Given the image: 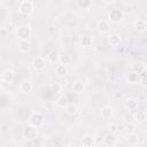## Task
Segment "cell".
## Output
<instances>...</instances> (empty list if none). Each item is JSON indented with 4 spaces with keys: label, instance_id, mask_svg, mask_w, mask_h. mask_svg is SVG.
<instances>
[{
    "label": "cell",
    "instance_id": "17",
    "mask_svg": "<svg viewBox=\"0 0 147 147\" xmlns=\"http://www.w3.org/2000/svg\"><path fill=\"white\" fill-rule=\"evenodd\" d=\"M147 119V114L145 110H137L133 114V121L137 123H144Z\"/></svg>",
    "mask_w": 147,
    "mask_h": 147
},
{
    "label": "cell",
    "instance_id": "19",
    "mask_svg": "<svg viewBox=\"0 0 147 147\" xmlns=\"http://www.w3.org/2000/svg\"><path fill=\"white\" fill-rule=\"evenodd\" d=\"M32 88H33V84H32V82L29 80V79L23 80V82L21 83V85H20V90H21V92H23V93H29V92L32 91Z\"/></svg>",
    "mask_w": 147,
    "mask_h": 147
},
{
    "label": "cell",
    "instance_id": "8",
    "mask_svg": "<svg viewBox=\"0 0 147 147\" xmlns=\"http://www.w3.org/2000/svg\"><path fill=\"white\" fill-rule=\"evenodd\" d=\"M117 137H116V134L115 133H108V134H106L105 136V138H103V145L105 146H107V147H114V146H116L117 145Z\"/></svg>",
    "mask_w": 147,
    "mask_h": 147
},
{
    "label": "cell",
    "instance_id": "34",
    "mask_svg": "<svg viewBox=\"0 0 147 147\" xmlns=\"http://www.w3.org/2000/svg\"><path fill=\"white\" fill-rule=\"evenodd\" d=\"M103 2H105V3H108V5H110V3H114V2H116V0H103Z\"/></svg>",
    "mask_w": 147,
    "mask_h": 147
},
{
    "label": "cell",
    "instance_id": "28",
    "mask_svg": "<svg viewBox=\"0 0 147 147\" xmlns=\"http://www.w3.org/2000/svg\"><path fill=\"white\" fill-rule=\"evenodd\" d=\"M126 79H127V82L130 84H137V83H139V75L132 71L131 74H129V76L126 77Z\"/></svg>",
    "mask_w": 147,
    "mask_h": 147
},
{
    "label": "cell",
    "instance_id": "18",
    "mask_svg": "<svg viewBox=\"0 0 147 147\" xmlns=\"http://www.w3.org/2000/svg\"><path fill=\"white\" fill-rule=\"evenodd\" d=\"M131 69H132L133 72L140 75L141 72L146 71V64L144 62H133L132 65H131Z\"/></svg>",
    "mask_w": 147,
    "mask_h": 147
},
{
    "label": "cell",
    "instance_id": "24",
    "mask_svg": "<svg viewBox=\"0 0 147 147\" xmlns=\"http://www.w3.org/2000/svg\"><path fill=\"white\" fill-rule=\"evenodd\" d=\"M68 103H69V98H68V95H65V94L61 95V96H60L59 99H56V101H55V105H56L57 107H60V108H64Z\"/></svg>",
    "mask_w": 147,
    "mask_h": 147
},
{
    "label": "cell",
    "instance_id": "23",
    "mask_svg": "<svg viewBox=\"0 0 147 147\" xmlns=\"http://www.w3.org/2000/svg\"><path fill=\"white\" fill-rule=\"evenodd\" d=\"M93 44V39L91 36H83L80 37V46L82 47H85V48H88L91 47Z\"/></svg>",
    "mask_w": 147,
    "mask_h": 147
},
{
    "label": "cell",
    "instance_id": "29",
    "mask_svg": "<svg viewBox=\"0 0 147 147\" xmlns=\"http://www.w3.org/2000/svg\"><path fill=\"white\" fill-rule=\"evenodd\" d=\"M70 62H71V57H70V55L62 54V55H60V56H59V63L64 64V65H68Z\"/></svg>",
    "mask_w": 147,
    "mask_h": 147
},
{
    "label": "cell",
    "instance_id": "20",
    "mask_svg": "<svg viewBox=\"0 0 147 147\" xmlns=\"http://www.w3.org/2000/svg\"><path fill=\"white\" fill-rule=\"evenodd\" d=\"M138 103H139V100L138 99H134V98H130L125 101V107L129 111L131 110H137L138 108Z\"/></svg>",
    "mask_w": 147,
    "mask_h": 147
},
{
    "label": "cell",
    "instance_id": "26",
    "mask_svg": "<svg viewBox=\"0 0 147 147\" xmlns=\"http://www.w3.org/2000/svg\"><path fill=\"white\" fill-rule=\"evenodd\" d=\"M55 74H56L57 76H65V75L68 74V68H67V65L59 63V64L55 67Z\"/></svg>",
    "mask_w": 147,
    "mask_h": 147
},
{
    "label": "cell",
    "instance_id": "16",
    "mask_svg": "<svg viewBox=\"0 0 147 147\" xmlns=\"http://www.w3.org/2000/svg\"><path fill=\"white\" fill-rule=\"evenodd\" d=\"M78 106L76 105V103H72V102H69L65 107H64V111H65V114L67 115H69V116H74V115H76L77 113H78Z\"/></svg>",
    "mask_w": 147,
    "mask_h": 147
},
{
    "label": "cell",
    "instance_id": "1",
    "mask_svg": "<svg viewBox=\"0 0 147 147\" xmlns=\"http://www.w3.org/2000/svg\"><path fill=\"white\" fill-rule=\"evenodd\" d=\"M15 33L18 40H29L32 34V29L29 24H22L16 29Z\"/></svg>",
    "mask_w": 147,
    "mask_h": 147
},
{
    "label": "cell",
    "instance_id": "9",
    "mask_svg": "<svg viewBox=\"0 0 147 147\" xmlns=\"http://www.w3.org/2000/svg\"><path fill=\"white\" fill-rule=\"evenodd\" d=\"M108 42L113 46V47H116V46H118L119 44H121V41H122V37H121V34L119 33H116V32H113V33H110V34H108Z\"/></svg>",
    "mask_w": 147,
    "mask_h": 147
},
{
    "label": "cell",
    "instance_id": "35",
    "mask_svg": "<svg viewBox=\"0 0 147 147\" xmlns=\"http://www.w3.org/2000/svg\"><path fill=\"white\" fill-rule=\"evenodd\" d=\"M0 30H1V25H0Z\"/></svg>",
    "mask_w": 147,
    "mask_h": 147
},
{
    "label": "cell",
    "instance_id": "5",
    "mask_svg": "<svg viewBox=\"0 0 147 147\" xmlns=\"http://www.w3.org/2000/svg\"><path fill=\"white\" fill-rule=\"evenodd\" d=\"M23 137L26 140H34L38 137V127H34L32 125H28L23 130Z\"/></svg>",
    "mask_w": 147,
    "mask_h": 147
},
{
    "label": "cell",
    "instance_id": "13",
    "mask_svg": "<svg viewBox=\"0 0 147 147\" xmlns=\"http://www.w3.org/2000/svg\"><path fill=\"white\" fill-rule=\"evenodd\" d=\"M126 142H127L129 145H131V146H137V145H139V144H140V138H139L138 133H136V132L129 133L127 137H126Z\"/></svg>",
    "mask_w": 147,
    "mask_h": 147
},
{
    "label": "cell",
    "instance_id": "4",
    "mask_svg": "<svg viewBox=\"0 0 147 147\" xmlns=\"http://www.w3.org/2000/svg\"><path fill=\"white\" fill-rule=\"evenodd\" d=\"M123 18H124V13H123V10L119 9V8H113V9H110L109 13H108V20H109L111 23L117 24V23L122 22Z\"/></svg>",
    "mask_w": 147,
    "mask_h": 147
},
{
    "label": "cell",
    "instance_id": "33",
    "mask_svg": "<svg viewBox=\"0 0 147 147\" xmlns=\"http://www.w3.org/2000/svg\"><path fill=\"white\" fill-rule=\"evenodd\" d=\"M110 132L111 133H116L117 132V125L116 124H111L110 125Z\"/></svg>",
    "mask_w": 147,
    "mask_h": 147
},
{
    "label": "cell",
    "instance_id": "30",
    "mask_svg": "<svg viewBox=\"0 0 147 147\" xmlns=\"http://www.w3.org/2000/svg\"><path fill=\"white\" fill-rule=\"evenodd\" d=\"M123 121H124L125 124L133 123V122H134V121H133V114H131V113H126V114L123 116Z\"/></svg>",
    "mask_w": 147,
    "mask_h": 147
},
{
    "label": "cell",
    "instance_id": "2",
    "mask_svg": "<svg viewBox=\"0 0 147 147\" xmlns=\"http://www.w3.org/2000/svg\"><path fill=\"white\" fill-rule=\"evenodd\" d=\"M28 122H29V125H32L39 129L45 124V116L39 111H32L31 115L29 116Z\"/></svg>",
    "mask_w": 147,
    "mask_h": 147
},
{
    "label": "cell",
    "instance_id": "14",
    "mask_svg": "<svg viewBox=\"0 0 147 147\" xmlns=\"http://www.w3.org/2000/svg\"><path fill=\"white\" fill-rule=\"evenodd\" d=\"M82 145L84 147H91V146H94L95 145V139L92 134H84L83 138H82Z\"/></svg>",
    "mask_w": 147,
    "mask_h": 147
},
{
    "label": "cell",
    "instance_id": "10",
    "mask_svg": "<svg viewBox=\"0 0 147 147\" xmlns=\"http://www.w3.org/2000/svg\"><path fill=\"white\" fill-rule=\"evenodd\" d=\"M15 77V72L13 69H6L1 74V80L5 83H11Z\"/></svg>",
    "mask_w": 147,
    "mask_h": 147
},
{
    "label": "cell",
    "instance_id": "27",
    "mask_svg": "<svg viewBox=\"0 0 147 147\" xmlns=\"http://www.w3.org/2000/svg\"><path fill=\"white\" fill-rule=\"evenodd\" d=\"M62 88H63V86H62V84H61L60 82H53V83H51V85H49V90H51L53 93H60V92L62 91Z\"/></svg>",
    "mask_w": 147,
    "mask_h": 147
},
{
    "label": "cell",
    "instance_id": "7",
    "mask_svg": "<svg viewBox=\"0 0 147 147\" xmlns=\"http://www.w3.org/2000/svg\"><path fill=\"white\" fill-rule=\"evenodd\" d=\"M96 30H98V32L101 33V34L108 33L109 30H110V24H109V22L106 21V20H100V21H98V23H96Z\"/></svg>",
    "mask_w": 147,
    "mask_h": 147
},
{
    "label": "cell",
    "instance_id": "6",
    "mask_svg": "<svg viewBox=\"0 0 147 147\" xmlns=\"http://www.w3.org/2000/svg\"><path fill=\"white\" fill-rule=\"evenodd\" d=\"M32 68L34 69V70H37V71H42L45 68H46V64H47V61L44 59V57H41V56H37V57H34L33 60H32Z\"/></svg>",
    "mask_w": 147,
    "mask_h": 147
},
{
    "label": "cell",
    "instance_id": "32",
    "mask_svg": "<svg viewBox=\"0 0 147 147\" xmlns=\"http://www.w3.org/2000/svg\"><path fill=\"white\" fill-rule=\"evenodd\" d=\"M8 129H9V126H8L7 124H2V125L0 126V132H1V133H7V132H8Z\"/></svg>",
    "mask_w": 147,
    "mask_h": 147
},
{
    "label": "cell",
    "instance_id": "22",
    "mask_svg": "<svg viewBox=\"0 0 147 147\" xmlns=\"http://www.w3.org/2000/svg\"><path fill=\"white\" fill-rule=\"evenodd\" d=\"M18 49L22 53H28L31 51V42L29 40H20L18 42Z\"/></svg>",
    "mask_w": 147,
    "mask_h": 147
},
{
    "label": "cell",
    "instance_id": "15",
    "mask_svg": "<svg viewBox=\"0 0 147 147\" xmlns=\"http://www.w3.org/2000/svg\"><path fill=\"white\" fill-rule=\"evenodd\" d=\"M113 115H114V108L111 106L107 105V106L102 107V109H101V116H102V118L109 119V118L113 117Z\"/></svg>",
    "mask_w": 147,
    "mask_h": 147
},
{
    "label": "cell",
    "instance_id": "12",
    "mask_svg": "<svg viewBox=\"0 0 147 147\" xmlns=\"http://www.w3.org/2000/svg\"><path fill=\"white\" fill-rule=\"evenodd\" d=\"M71 90L74 93L76 94H83L85 92V84L82 82V80H76L72 83V86H71Z\"/></svg>",
    "mask_w": 147,
    "mask_h": 147
},
{
    "label": "cell",
    "instance_id": "3",
    "mask_svg": "<svg viewBox=\"0 0 147 147\" xmlns=\"http://www.w3.org/2000/svg\"><path fill=\"white\" fill-rule=\"evenodd\" d=\"M33 10H34V5L30 0H22L18 5V13L21 15L29 16L33 13Z\"/></svg>",
    "mask_w": 147,
    "mask_h": 147
},
{
    "label": "cell",
    "instance_id": "21",
    "mask_svg": "<svg viewBox=\"0 0 147 147\" xmlns=\"http://www.w3.org/2000/svg\"><path fill=\"white\" fill-rule=\"evenodd\" d=\"M76 5L83 10H88L92 7V0H76Z\"/></svg>",
    "mask_w": 147,
    "mask_h": 147
},
{
    "label": "cell",
    "instance_id": "31",
    "mask_svg": "<svg viewBox=\"0 0 147 147\" xmlns=\"http://www.w3.org/2000/svg\"><path fill=\"white\" fill-rule=\"evenodd\" d=\"M127 131H129V133L136 132V126H134L133 123H129V124H127Z\"/></svg>",
    "mask_w": 147,
    "mask_h": 147
},
{
    "label": "cell",
    "instance_id": "11",
    "mask_svg": "<svg viewBox=\"0 0 147 147\" xmlns=\"http://www.w3.org/2000/svg\"><path fill=\"white\" fill-rule=\"evenodd\" d=\"M133 29L138 32H145L146 29H147V23L145 20L142 18H138L133 22Z\"/></svg>",
    "mask_w": 147,
    "mask_h": 147
},
{
    "label": "cell",
    "instance_id": "25",
    "mask_svg": "<svg viewBox=\"0 0 147 147\" xmlns=\"http://www.w3.org/2000/svg\"><path fill=\"white\" fill-rule=\"evenodd\" d=\"M59 56H60L59 52L52 51L47 55V62H49V63H57L59 62Z\"/></svg>",
    "mask_w": 147,
    "mask_h": 147
}]
</instances>
